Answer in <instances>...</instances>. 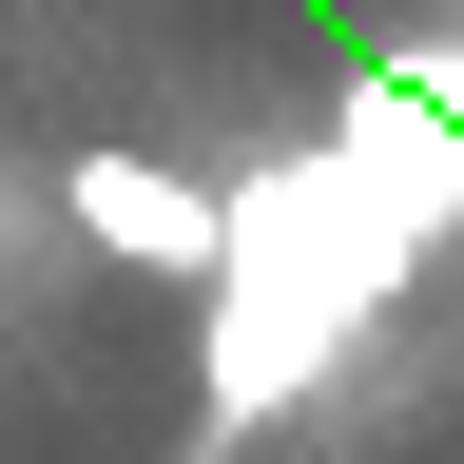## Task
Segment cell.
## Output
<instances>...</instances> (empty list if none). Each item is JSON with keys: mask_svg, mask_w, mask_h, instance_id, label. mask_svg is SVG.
<instances>
[{"mask_svg": "<svg viewBox=\"0 0 464 464\" xmlns=\"http://www.w3.org/2000/svg\"><path fill=\"white\" fill-rule=\"evenodd\" d=\"M464 232V58H368L310 136L271 174H232L213 194V271H194V426H271V406H310L348 348L406 310V271H426Z\"/></svg>", "mask_w": 464, "mask_h": 464, "instance_id": "obj_1", "label": "cell"}, {"mask_svg": "<svg viewBox=\"0 0 464 464\" xmlns=\"http://www.w3.org/2000/svg\"><path fill=\"white\" fill-rule=\"evenodd\" d=\"M58 232H78V252H116V271H174V290H194L213 271V194H194V174H174V155H58Z\"/></svg>", "mask_w": 464, "mask_h": 464, "instance_id": "obj_2", "label": "cell"}]
</instances>
